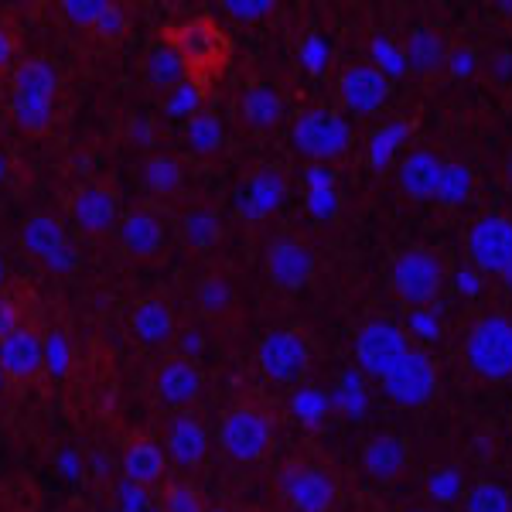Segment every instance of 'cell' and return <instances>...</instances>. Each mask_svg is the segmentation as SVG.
Segmentation results:
<instances>
[{"instance_id":"12","label":"cell","mask_w":512,"mask_h":512,"mask_svg":"<svg viewBox=\"0 0 512 512\" xmlns=\"http://www.w3.org/2000/svg\"><path fill=\"white\" fill-rule=\"evenodd\" d=\"M461 250H465L468 267L482 277L499 280L512 263V216L509 212H478L461 233Z\"/></svg>"},{"instance_id":"40","label":"cell","mask_w":512,"mask_h":512,"mask_svg":"<svg viewBox=\"0 0 512 512\" xmlns=\"http://www.w3.org/2000/svg\"><path fill=\"white\" fill-rule=\"evenodd\" d=\"M403 512H441V509H437V502H417V506H410Z\"/></svg>"},{"instance_id":"23","label":"cell","mask_w":512,"mask_h":512,"mask_svg":"<svg viewBox=\"0 0 512 512\" xmlns=\"http://www.w3.org/2000/svg\"><path fill=\"white\" fill-rule=\"evenodd\" d=\"M287 198V175L284 168L277 164H256L243 175L239 181V192H236V209L243 219L260 222L270 219L274 212L284 205Z\"/></svg>"},{"instance_id":"6","label":"cell","mask_w":512,"mask_h":512,"mask_svg":"<svg viewBox=\"0 0 512 512\" xmlns=\"http://www.w3.org/2000/svg\"><path fill=\"white\" fill-rule=\"evenodd\" d=\"M291 144L304 161L342 164L355 151V127L342 110L328 103H308L287 120Z\"/></svg>"},{"instance_id":"5","label":"cell","mask_w":512,"mask_h":512,"mask_svg":"<svg viewBox=\"0 0 512 512\" xmlns=\"http://www.w3.org/2000/svg\"><path fill=\"white\" fill-rule=\"evenodd\" d=\"M448 280H451L448 253L427 243H414V246H407V250H400L393 256L390 270H386L390 294L410 311L431 308L437 297L444 294Z\"/></svg>"},{"instance_id":"29","label":"cell","mask_w":512,"mask_h":512,"mask_svg":"<svg viewBox=\"0 0 512 512\" xmlns=\"http://www.w3.org/2000/svg\"><path fill=\"white\" fill-rule=\"evenodd\" d=\"M130 28H134V7L117 4V0H99L96 18L89 21V28L82 31L79 41L89 52H117L130 38Z\"/></svg>"},{"instance_id":"41","label":"cell","mask_w":512,"mask_h":512,"mask_svg":"<svg viewBox=\"0 0 512 512\" xmlns=\"http://www.w3.org/2000/svg\"><path fill=\"white\" fill-rule=\"evenodd\" d=\"M499 284H502V291H506V294L512 297V263H509V267H506V274L499 277Z\"/></svg>"},{"instance_id":"27","label":"cell","mask_w":512,"mask_h":512,"mask_svg":"<svg viewBox=\"0 0 512 512\" xmlns=\"http://www.w3.org/2000/svg\"><path fill=\"white\" fill-rule=\"evenodd\" d=\"M7 99H41L62 103V72L41 55H24L7 76Z\"/></svg>"},{"instance_id":"38","label":"cell","mask_w":512,"mask_h":512,"mask_svg":"<svg viewBox=\"0 0 512 512\" xmlns=\"http://www.w3.org/2000/svg\"><path fill=\"white\" fill-rule=\"evenodd\" d=\"M96 11H99V0H62L59 4V18L76 31V38L89 28V21L96 18Z\"/></svg>"},{"instance_id":"34","label":"cell","mask_w":512,"mask_h":512,"mask_svg":"<svg viewBox=\"0 0 512 512\" xmlns=\"http://www.w3.org/2000/svg\"><path fill=\"white\" fill-rule=\"evenodd\" d=\"M31 318V291L24 284H14V280H7L4 287H0V342L4 338H11L18 328H24Z\"/></svg>"},{"instance_id":"4","label":"cell","mask_w":512,"mask_h":512,"mask_svg":"<svg viewBox=\"0 0 512 512\" xmlns=\"http://www.w3.org/2000/svg\"><path fill=\"white\" fill-rule=\"evenodd\" d=\"M461 366L478 383H512V315L489 308L468 321L461 335Z\"/></svg>"},{"instance_id":"17","label":"cell","mask_w":512,"mask_h":512,"mask_svg":"<svg viewBox=\"0 0 512 512\" xmlns=\"http://www.w3.org/2000/svg\"><path fill=\"white\" fill-rule=\"evenodd\" d=\"M171 229L188 256H209L226 236L219 202L198 192H188L178 205H171Z\"/></svg>"},{"instance_id":"35","label":"cell","mask_w":512,"mask_h":512,"mask_svg":"<svg viewBox=\"0 0 512 512\" xmlns=\"http://www.w3.org/2000/svg\"><path fill=\"white\" fill-rule=\"evenodd\" d=\"M222 11L239 24H263L277 18L280 4H274V0H222Z\"/></svg>"},{"instance_id":"9","label":"cell","mask_w":512,"mask_h":512,"mask_svg":"<svg viewBox=\"0 0 512 512\" xmlns=\"http://www.w3.org/2000/svg\"><path fill=\"white\" fill-rule=\"evenodd\" d=\"M62 209L69 216L72 229L82 236V239H110L117 233L120 226V216H123V195L113 181L106 178H93V181H79L72 185L69 192L62 198Z\"/></svg>"},{"instance_id":"25","label":"cell","mask_w":512,"mask_h":512,"mask_svg":"<svg viewBox=\"0 0 512 512\" xmlns=\"http://www.w3.org/2000/svg\"><path fill=\"white\" fill-rule=\"evenodd\" d=\"M123 475L134 489L158 492L161 482L171 475V461L164 454L161 441L151 434H130L123 444Z\"/></svg>"},{"instance_id":"2","label":"cell","mask_w":512,"mask_h":512,"mask_svg":"<svg viewBox=\"0 0 512 512\" xmlns=\"http://www.w3.org/2000/svg\"><path fill=\"white\" fill-rule=\"evenodd\" d=\"M219 451L229 465L256 468L277 451L280 441V414L270 400L246 390L236 393L219 414Z\"/></svg>"},{"instance_id":"39","label":"cell","mask_w":512,"mask_h":512,"mask_svg":"<svg viewBox=\"0 0 512 512\" xmlns=\"http://www.w3.org/2000/svg\"><path fill=\"white\" fill-rule=\"evenodd\" d=\"M499 178H502V185H506L509 192H512V151H509L506 158H502V164H499Z\"/></svg>"},{"instance_id":"43","label":"cell","mask_w":512,"mask_h":512,"mask_svg":"<svg viewBox=\"0 0 512 512\" xmlns=\"http://www.w3.org/2000/svg\"><path fill=\"white\" fill-rule=\"evenodd\" d=\"M236 512H270V509H263V506H236Z\"/></svg>"},{"instance_id":"37","label":"cell","mask_w":512,"mask_h":512,"mask_svg":"<svg viewBox=\"0 0 512 512\" xmlns=\"http://www.w3.org/2000/svg\"><path fill=\"white\" fill-rule=\"evenodd\" d=\"M21 62V31L14 28L11 18H0V82L14 72V65Z\"/></svg>"},{"instance_id":"13","label":"cell","mask_w":512,"mask_h":512,"mask_svg":"<svg viewBox=\"0 0 512 512\" xmlns=\"http://www.w3.org/2000/svg\"><path fill=\"white\" fill-rule=\"evenodd\" d=\"M414 342L417 338L403 332L396 321L366 318L359 328H355V338H352L355 366H359L369 379L383 383V379L407 359V352L414 349Z\"/></svg>"},{"instance_id":"1","label":"cell","mask_w":512,"mask_h":512,"mask_svg":"<svg viewBox=\"0 0 512 512\" xmlns=\"http://www.w3.org/2000/svg\"><path fill=\"white\" fill-rule=\"evenodd\" d=\"M158 45L175 59L181 79L198 93L212 89L233 65L236 45L216 14H192V18L164 21L158 28Z\"/></svg>"},{"instance_id":"42","label":"cell","mask_w":512,"mask_h":512,"mask_svg":"<svg viewBox=\"0 0 512 512\" xmlns=\"http://www.w3.org/2000/svg\"><path fill=\"white\" fill-rule=\"evenodd\" d=\"M205 512H236V502H219V506H212L209 502V509Z\"/></svg>"},{"instance_id":"36","label":"cell","mask_w":512,"mask_h":512,"mask_svg":"<svg viewBox=\"0 0 512 512\" xmlns=\"http://www.w3.org/2000/svg\"><path fill=\"white\" fill-rule=\"evenodd\" d=\"M472 192H475L472 168H465V164L451 161L448 178H444V188H441V198H437V202H441V205H461Z\"/></svg>"},{"instance_id":"30","label":"cell","mask_w":512,"mask_h":512,"mask_svg":"<svg viewBox=\"0 0 512 512\" xmlns=\"http://www.w3.org/2000/svg\"><path fill=\"white\" fill-rule=\"evenodd\" d=\"M21 239H24V246H28V250L38 256V260L52 263V267L59 260H72L69 239H65L62 226L55 219H48V216H35V219L24 222V226H21Z\"/></svg>"},{"instance_id":"22","label":"cell","mask_w":512,"mask_h":512,"mask_svg":"<svg viewBox=\"0 0 512 512\" xmlns=\"http://www.w3.org/2000/svg\"><path fill=\"white\" fill-rule=\"evenodd\" d=\"M236 120L250 134H274L291 120L284 89L274 79H250L236 96Z\"/></svg>"},{"instance_id":"28","label":"cell","mask_w":512,"mask_h":512,"mask_svg":"<svg viewBox=\"0 0 512 512\" xmlns=\"http://www.w3.org/2000/svg\"><path fill=\"white\" fill-rule=\"evenodd\" d=\"M454 45L437 24H414L407 35V65L414 76L431 79L451 65Z\"/></svg>"},{"instance_id":"16","label":"cell","mask_w":512,"mask_h":512,"mask_svg":"<svg viewBox=\"0 0 512 512\" xmlns=\"http://www.w3.org/2000/svg\"><path fill=\"white\" fill-rule=\"evenodd\" d=\"M451 154L437 144H420L414 151H407L396 164V192H400L403 202L414 205H434L441 198L444 178H448L451 168Z\"/></svg>"},{"instance_id":"45","label":"cell","mask_w":512,"mask_h":512,"mask_svg":"<svg viewBox=\"0 0 512 512\" xmlns=\"http://www.w3.org/2000/svg\"><path fill=\"white\" fill-rule=\"evenodd\" d=\"M0 386H7V379H4V373H0Z\"/></svg>"},{"instance_id":"18","label":"cell","mask_w":512,"mask_h":512,"mask_svg":"<svg viewBox=\"0 0 512 512\" xmlns=\"http://www.w3.org/2000/svg\"><path fill=\"white\" fill-rule=\"evenodd\" d=\"M441 386V373H437V359L424 349L420 342H414V349L407 352V359L393 369L390 376L379 383L386 400L400 410H417L424 403H431Z\"/></svg>"},{"instance_id":"15","label":"cell","mask_w":512,"mask_h":512,"mask_svg":"<svg viewBox=\"0 0 512 512\" xmlns=\"http://www.w3.org/2000/svg\"><path fill=\"white\" fill-rule=\"evenodd\" d=\"M393 99V79L373 62H349L335 76V110L345 117H376Z\"/></svg>"},{"instance_id":"44","label":"cell","mask_w":512,"mask_h":512,"mask_svg":"<svg viewBox=\"0 0 512 512\" xmlns=\"http://www.w3.org/2000/svg\"><path fill=\"white\" fill-rule=\"evenodd\" d=\"M7 284V277H4V260H0V287Z\"/></svg>"},{"instance_id":"7","label":"cell","mask_w":512,"mask_h":512,"mask_svg":"<svg viewBox=\"0 0 512 512\" xmlns=\"http://www.w3.org/2000/svg\"><path fill=\"white\" fill-rule=\"evenodd\" d=\"M113 239H117V250L127 263H134V267H154V263H161L168 256L171 239H175L171 212L164 205L151 202V198L127 205Z\"/></svg>"},{"instance_id":"33","label":"cell","mask_w":512,"mask_h":512,"mask_svg":"<svg viewBox=\"0 0 512 512\" xmlns=\"http://www.w3.org/2000/svg\"><path fill=\"white\" fill-rule=\"evenodd\" d=\"M461 512H512V492L499 478H472L458 499Z\"/></svg>"},{"instance_id":"3","label":"cell","mask_w":512,"mask_h":512,"mask_svg":"<svg viewBox=\"0 0 512 512\" xmlns=\"http://www.w3.org/2000/svg\"><path fill=\"white\" fill-rule=\"evenodd\" d=\"M270 499L277 512H335L342 502V478L328 461L294 454L270 478Z\"/></svg>"},{"instance_id":"11","label":"cell","mask_w":512,"mask_h":512,"mask_svg":"<svg viewBox=\"0 0 512 512\" xmlns=\"http://www.w3.org/2000/svg\"><path fill=\"white\" fill-rule=\"evenodd\" d=\"M205 393V369L202 362L185 352H168L147 373V396L164 414L195 410V403Z\"/></svg>"},{"instance_id":"8","label":"cell","mask_w":512,"mask_h":512,"mask_svg":"<svg viewBox=\"0 0 512 512\" xmlns=\"http://www.w3.org/2000/svg\"><path fill=\"white\" fill-rule=\"evenodd\" d=\"M318 267H321L318 246L304 233H297V229H284V233L267 236V243L260 250L263 277H267L270 287H277L284 294L308 291L318 277Z\"/></svg>"},{"instance_id":"21","label":"cell","mask_w":512,"mask_h":512,"mask_svg":"<svg viewBox=\"0 0 512 512\" xmlns=\"http://www.w3.org/2000/svg\"><path fill=\"white\" fill-rule=\"evenodd\" d=\"M123 328H127L130 342L144 345V349H164L178 335V311L171 297L140 294L123 311Z\"/></svg>"},{"instance_id":"14","label":"cell","mask_w":512,"mask_h":512,"mask_svg":"<svg viewBox=\"0 0 512 512\" xmlns=\"http://www.w3.org/2000/svg\"><path fill=\"white\" fill-rule=\"evenodd\" d=\"M0 373L14 393L38 390L48 376V335L35 321L0 342Z\"/></svg>"},{"instance_id":"32","label":"cell","mask_w":512,"mask_h":512,"mask_svg":"<svg viewBox=\"0 0 512 512\" xmlns=\"http://www.w3.org/2000/svg\"><path fill=\"white\" fill-rule=\"evenodd\" d=\"M185 144H188V154H192V158H202V161L219 158L222 144H226L222 120L212 110L192 113V120H188V127H185Z\"/></svg>"},{"instance_id":"26","label":"cell","mask_w":512,"mask_h":512,"mask_svg":"<svg viewBox=\"0 0 512 512\" xmlns=\"http://www.w3.org/2000/svg\"><path fill=\"white\" fill-rule=\"evenodd\" d=\"M410 451L414 448H410V441L403 434H393V431L373 434L362 444V472L379 485L400 482V478L410 472V458H414Z\"/></svg>"},{"instance_id":"31","label":"cell","mask_w":512,"mask_h":512,"mask_svg":"<svg viewBox=\"0 0 512 512\" xmlns=\"http://www.w3.org/2000/svg\"><path fill=\"white\" fill-rule=\"evenodd\" d=\"M154 495H158V512H205L209 509V499H205L202 485H198L192 475L171 472Z\"/></svg>"},{"instance_id":"10","label":"cell","mask_w":512,"mask_h":512,"mask_svg":"<svg viewBox=\"0 0 512 512\" xmlns=\"http://www.w3.org/2000/svg\"><path fill=\"white\" fill-rule=\"evenodd\" d=\"M253 362L274 386H304L315 373V349L297 328H267L253 349Z\"/></svg>"},{"instance_id":"20","label":"cell","mask_w":512,"mask_h":512,"mask_svg":"<svg viewBox=\"0 0 512 512\" xmlns=\"http://www.w3.org/2000/svg\"><path fill=\"white\" fill-rule=\"evenodd\" d=\"M168 461L178 468V475H195L198 468L209 461L212 434L209 424L198 410H181V414H168L164 420V441H161Z\"/></svg>"},{"instance_id":"24","label":"cell","mask_w":512,"mask_h":512,"mask_svg":"<svg viewBox=\"0 0 512 512\" xmlns=\"http://www.w3.org/2000/svg\"><path fill=\"white\" fill-rule=\"evenodd\" d=\"M140 181H144L151 202L164 205H178L188 195V161L178 151H154L140 161Z\"/></svg>"},{"instance_id":"19","label":"cell","mask_w":512,"mask_h":512,"mask_svg":"<svg viewBox=\"0 0 512 512\" xmlns=\"http://www.w3.org/2000/svg\"><path fill=\"white\" fill-rule=\"evenodd\" d=\"M188 304H192L195 318L205 321V325H212L216 332L236 328L239 315H243V297H239L236 280L219 267H209L195 277Z\"/></svg>"}]
</instances>
